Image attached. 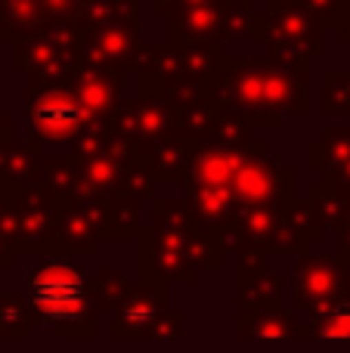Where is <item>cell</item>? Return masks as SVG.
<instances>
[{"mask_svg":"<svg viewBox=\"0 0 350 353\" xmlns=\"http://www.w3.org/2000/svg\"><path fill=\"white\" fill-rule=\"evenodd\" d=\"M25 301L34 310V316L50 323L59 335H72L81 325L93 323V301L81 279V270L62 261L43 263L31 273Z\"/></svg>","mask_w":350,"mask_h":353,"instance_id":"6da1fadb","label":"cell"},{"mask_svg":"<svg viewBox=\"0 0 350 353\" xmlns=\"http://www.w3.org/2000/svg\"><path fill=\"white\" fill-rule=\"evenodd\" d=\"M28 118H31L34 137H43V140H72V137H78L84 130L90 115L74 99L72 90L43 87V90H31Z\"/></svg>","mask_w":350,"mask_h":353,"instance_id":"7a4b0ae2","label":"cell"},{"mask_svg":"<svg viewBox=\"0 0 350 353\" xmlns=\"http://www.w3.org/2000/svg\"><path fill=\"white\" fill-rule=\"evenodd\" d=\"M267 12H270L273 28L264 31H273V37H276V47H270L276 59H304V56H316L322 50L320 19L310 10L289 3H270Z\"/></svg>","mask_w":350,"mask_h":353,"instance_id":"3957f363","label":"cell"},{"mask_svg":"<svg viewBox=\"0 0 350 353\" xmlns=\"http://www.w3.org/2000/svg\"><path fill=\"white\" fill-rule=\"evenodd\" d=\"M338 288H341V270L335 257H304L295 282L298 304H301L304 313L320 319L335 304Z\"/></svg>","mask_w":350,"mask_h":353,"instance_id":"277c9868","label":"cell"},{"mask_svg":"<svg viewBox=\"0 0 350 353\" xmlns=\"http://www.w3.org/2000/svg\"><path fill=\"white\" fill-rule=\"evenodd\" d=\"M115 323H118V335H149L158 332L161 313H165V294L161 288H149V285H136V288H121L115 301Z\"/></svg>","mask_w":350,"mask_h":353,"instance_id":"5b68a950","label":"cell"},{"mask_svg":"<svg viewBox=\"0 0 350 353\" xmlns=\"http://www.w3.org/2000/svg\"><path fill=\"white\" fill-rule=\"evenodd\" d=\"M136 56V37H134V25L124 22H105V25H93L87 28V41H84V59L93 62L99 68H118L130 65Z\"/></svg>","mask_w":350,"mask_h":353,"instance_id":"8992f818","label":"cell"},{"mask_svg":"<svg viewBox=\"0 0 350 353\" xmlns=\"http://www.w3.org/2000/svg\"><path fill=\"white\" fill-rule=\"evenodd\" d=\"M72 93L87 109V115H109L121 105V81L115 78V72L93 62H84L72 72Z\"/></svg>","mask_w":350,"mask_h":353,"instance_id":"52a82bcc","label":"cell"},{"mask_svg":"<svg viewBox=\"0 0 350 353\" xmlns=\"http://www.w3.org/2000/svg\"><path fill=\"white\" fill-rule=\"evenodd\" d=\"M118 128L127 140H140V143H167L174 128V115L158 103V99H149V103H136L130 109H121L118 118Z\"/></svg>","mask_w":350,"mask_h":353,"instance_id":"ba28073f","label":"cell"},{"mask_svg":"<svg viewBox=\"0 0 350 353\" xmlns=\"http://www.w3.org/2000/svg\"><path fill=\"white\" fill-rule=\"evenodd\" d=\"M220 16H223V3L220 0H208V3L177 6L171 16V25L177 37H208L220 31Z\"/></svg>","mask_w":350,"mask_h":353,"instance_id":"9c48e42d","label":"cell"},{"mask_svg":"<svg viewBox=\"0 0 350 353\" xmlns=\"http://www.w3.org/2000/svg\"><path fill=\"white\" fill-rule=\"evenodd\" d=\"M242 335H260V338H291L298 335V325L289 313H282L279 307L270 310H248L242 313Z\"/></svg>","mask_w":350,"mask_h":353,"instance_id":"30bf717a","label":"cell"},{"mask_svg":"<svg viewBox=\"0 0 350 353\" xmlns=\"http://www.w3.org/2000/svg\"><path fill=\"white\" fill-rule=\"evenodd\" d=\"M242 304H248V310H270L279 307V279L276 273L260 270L254 273H242Z\"/></svg>","mask_w":350,"mask_h":353,"instance_id":"8fae6325","label":"cell"},{"mask_svg":"<svg viewBox=\"0 0 350 353\" xmlns=\"http://www.w3.org/2000/svg\"><path fill=\"white\" fill-rule=\"evenodd\" d=\"M59 232L62 239H65V245H72L74 251H87L93 242H96V223H90V220H84L81 214L74 211H65L59 217Z\"/></svg>","mask_w":350,"mask_h":353,"instance_id":"7c38bea8","label":"cell"},{"mask_svg":"<svg viewBox=\"0 0 350 353\" xmlns=\"http://www.w3.org/2000/svg\"><path fill=\"white\" fill-rule=\"evenodd\" d=\"M310 332L320 338H350V301H335L320 319H313Z\"/></svg>","mask_w":350,"mask_h":353,"instance_id":"4fadbf2b","label":"cell"},{"mask_svg":"<svg viewBox=\"0 0 350 353\" xmlns=\"http://www.w3.org/2000/svg\"><path fill=\"white\" fill-rule=\"evenodd\" d=\"M0 10H3V25L6 28L34 31L43 6H41V0H3Z\"/></svg>","mask_w":350,"mask_h":353,"instance_id":"5bb4252c","label":"cell"},{"mask_svg":"<svg viewBox=\"0 0 350 353\" xmlns=\"http://www.w3.org/2000/svg\"><path fill=\"white\" fill-rule=\"evenodd\" d=\"M248 128H251V121L245 115H223V118H214V124H211L217 146L223 149H239L248 140Z\"/></svg>","mask_w":350,"mask_h":353,"instance_id":"9a60e30c","label":"cell"},{"mask_svg":"<svg viewBox=\"0 0 350 353\" xmlns=\"http://www.w3.org/2000/svg\"><path fill=\"white\" fill-rule=\"evenodd\" d=\"M0 174L10 176V180H31L34 176V155H31V149H22V146L0 149Z\"/></svg>","mask_w":350,"mask_h":353,"instance_id":"2e32d148","label":"cell"},{"mask_svg":"<svg viewBox=\"0 0 350 353\" xmlns=\"http://www.w3.org/2000/svg\"><path fill=\"white\" fill-rule=\"evenodd\" d=\"M0 332L3 335H25L28 332V313L19 301L0 298Z\"/></svg>","mask_w":350,"mask_h":353,"instance_id":"e0dca14e","label":"cell"},{"mask_svg":"<svg viewBox=\"0 0 350 353\" xmlns=\"http://www.w3.org/2000/svg\"><path fill=\"white\" fill-rule=\"evenodd\" d=\"M326 93L329 109H350V72H329L326 74Z\"/></svg>","mask_w":350,"mask_h":353,"instance_id":"ac0fdd59","label":"cell"},{"mask_svg":"<svg viewBox=\"0 0 350 353\" xmlns=\"http://www.w3.org/2000/svg\"><path fill=\"white\" fill-rule=\"evenodd\" d=\"M41 6L53 19H74L81 12V0H41Z\"/></svg>","mask_w":350,"mask_h":353,"instance_id":"d6986e66","label":"cell"},{"mask_svg":"<svg viewBox=\"0 0 350 353\" xmlns=\"http://www.w3.org/2000/svg\"><path fill=\"white\" fill-rule=\"evenodd\" d=\"M304 10H310L316 19H335L341 12V0H301Z\"/></svg>","mask_w":350,"mask_h":353,"instance_id":"ffe728a7","label":"cell"},{"mask_svg":"<svg viewBox=\"0 0 350 353\" xmlns=\"http://www.w3.org/2000/svg\"><path fill=\"white\" fill-rule=\"evenodd\" d=\"M341 285H344V298L350 301V263L344 267V273H341Z\"/></svg>","mask_w":350,"mask_h":353,"instance_id":"44dd1931","label":"cell"},{"mask_svg":"<svg viewBox=\"0 0 350 353\" xmlns=\"http://www.w3.org/2000/svg\"><path fill=\"white\" fill-rule=\"evenodd\" d=\"M0 28H3V16H0Z\"/></svg>","mask_w":350,"mask_h":353,"instance_id":"7402d4cb","label":"cell"},{"mask_svg":"<svg viewBox=\"0 0 350 353\" xmlns=\"http://www.w3.org/2000/svg\"><path fill=\"white\" fill-rule=\"evenodd\" d=\"M347 3H350V0H347Z\"/></svg>","mask_w":350,"mask_h":353,"instance_id":"603a6c76","label":"cell"}]
</instances>
